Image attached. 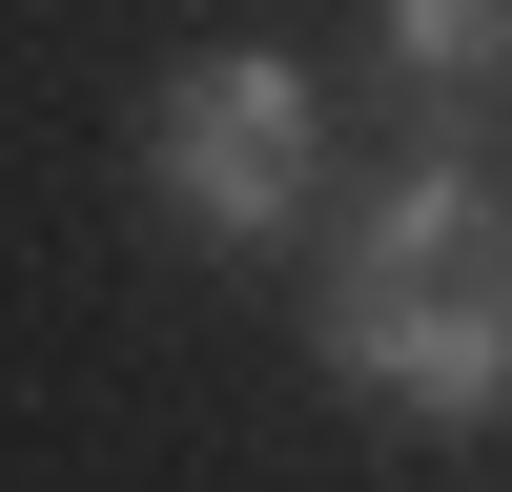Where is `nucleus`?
<instances>
[{"mask_svg": "<svg viewBox=\"0 0 512 492\" xmlns=\"http://www.w3.org/2000/svg\"><path fill=\"white\" fill-rule=\"evenodd\" d=\"M308 349L349 369V390H390L410 431H492L512 410V164H431L410 144L390 185H369V226L328 246Z\"/></svg>", "mask_w": 512, "mask_h": 492, "instance_id": "nucleus-1", "label": "nucleus"}, {"mask_svg": "<svg viewBox=\"0 0 512 492\" xmlns=\"http://www.w3.org/2000/svg\"><path fill=\"white\" fill-rule=\"evenodd\" d=\"M144 205L185 246H287L328 205V82L287 62V41H205L144 103Z\"/></svg>", "mask_w": 512, "mask_h": 492, "instance_id": "nucleus-2", "label": "nucleus"}, {"mask_svg": "<svg viewBox=\"0 0 512 492\" xmlns=\"http://www.w3.org/2000/svg\"><path fill=\"white\" fill-rule=\"evenodd\" d=\"M369 82L410 103L431 164H492L512 144V0H369Z\"/></svg>", "mask_w": 512, "mask_h": 492, "instance_id": "nucleus-3", "label": "nucleus"}]
</instances>
